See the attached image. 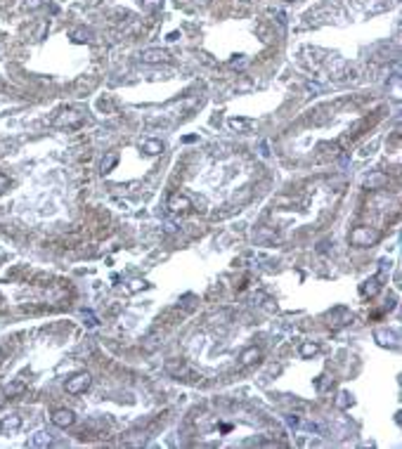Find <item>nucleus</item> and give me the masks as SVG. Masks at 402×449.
Here are the masks:
<instances>
[{
	"label": "nucleus",
	"mask_w": 402,
	"mask_h": 449,
	"mask_svg": "<svg viewBox=\"0 0 402 449\" xmlns=\"http://www.w3.org/2000/svg\"><path fill=\"white\" fill-rule=\"evenodd\" d=\"M381 239V232L374 230V227H355L350 232V244L357 246V249H364V246H374V244Z\"/></svg>",
	"instance_id": "obj_1"
},
{
	"label": "nucleus",
	"mask_w": 402,
	"mask_h": 449,
	"mask_svg": "<svg viewBox=\"0 0 402 449\" xmlns=\"http://www.w3.org/2000/svg\"><path fill=\"white\" fill-rule=\"evenodd\" d=\"M166 371L170 376H175V378H184V381H201V376H196L192 369L184 364V362H180V359H170V362H166Z\"/></svg>",
	"instance_id": "obj_2"
},
{
	"label": "nucleus",
	"mask_w": 402,
	"mask_h": 449,
	"mask_svg": "<svg viewBox=\"0 0 402 449\" xmlns=\"http://www.w3.org/2000/svg\"><path fill=\"white\" fill-rule=\"evenodd\" d=\"M90 374L88 371H81V374H74L71 378L67 381V392H71V395H81V392H85L88 388H90Z\"/></svg>",
	"instance_id": "obj_3"
},
{
	"label": "nucleus",
	"mask_w": 402,
	"mask_h": 449,
	"mask_svg": "<svg viewBox=\"0 0 402 449\" xmlns=\"http://www.w3.org/2000/svg\"><path fill=\"white\" fill-rule=\"evenodd\" d=\"M140 59L144 64H166V62H170V55L161 48H147V50H142Z\"/></svg>",
	"instance_id": "obj_4"
},
{
	"label": "nucleus",
	"mask_w": 402,
	"mask_h": 449,
	"mask_svg": "<svg viewBox=\"0 0 402 449\" xmlns=\"http://www.w3.org/2000/svg\"><path fill=\"white\" fill-rule=\"evenodd\" d=\"M81 121H83V116L78 111H74V109H69V111H62L55 118V125H59V128H76V125H81Z\"/></svg>",
	"instance_id": "obj_5"
},
{
	"label": "nucleus",
	"mask_w": 402,
	"mask_h": 449,
	"mask_svg": "<svg viewBox=\"0 0 402 449\" xmlns=\"http://www.w3.org/2000/svg\"><path fill=\"white\" fill-rule=\"evenodd\" d=\"M52 423L57 425V428H71L76 423V414L71 409H57L55 414H52Z\"/></svg>",
	"instance_id": "obj_6"
},
{
	"label": "nucleus",
	"mask_w": 402,
	"mask_h": 449,
	"mask_svg": "<svg viewBox=\"0 0 402 449\" xmlns=\"http://www.w3.org/2000/svg\"><path fill=\"white\" fill-rule=\"evenodd\" d=\"M374 341L383 348H397V336L393 331H385V329H376L374 331Z\"/></svg>",
	"instance_id": "obj_7"
},
{
	"label": "nucleus",
	"mask_w": 402,
	"mask_h": 449,
	"mask_svg": "<svg viewBox=\"0 0 402 449\" xmlns=\"http://www.w3.org/2000/svg\"><path fill=\"white\" fill-rule=\"evenodd\" d=\"M168 208H170V210H175V213H184V210H189V208H192V201L187 199L184 194H173V196L168 199Z\"/></svg>",
	"instance_id": "obj_8"
},
{
	"label": "nucleus",
	"mask_w": 402,
	"mask_h": 449,
	"mask_svg": "<svg viewBox=\"0 0 402 449\" xmlns=\"http://www.w3.org/2000/svg\"><path fill=\"white\" fill-rule=\"evenodd\" d=\"M385 184H388V175L385 173H371L367 180H364V187H367V189H383Z\"/></svg>",
	"instance_id": "obj_9"
},
{
	"label": "nucleus",
	"mask_w": 402,
	"mask_h": 449,
	"mask_svg": "<svg viewBox=\"0 0 402 449\" xmlns=\"http://www.w3.org/2000/svg\"><path fill=\"white\" fill-rule=\"evenodd\" d=\"M258 359H260V350L258 348H246L242 352L239 362H242L244 366H249V364H253V362H258Z\"/></svg>",
	"instance_id": "obj_10"
},
{
	"label": "nucleus",
	"mask_w": 402,
	"mask_h": 449,
	"mask_svg": "<svg viewBox=\"0 0 402 449\" xmlns=\"http://www.w3.org/2000/svg\"><path fill=\"white\" fill-rule=\"evenodd\" d=\"M50 442H52V437L45 430H38L34 437H31V444H34V447H48Z\"/></svg>",
	"instance_id": "obj_11"
},
{
	"label": "nucleus",
	"mask_w": 402,
	"mask_h": 449,
	"mask_svg": "<svg viewBox=\"0 0 402 449\" xmlns=\"http://www.w3.org/2000/svg\"><path fill=\"white\" fill-rule=\"evenodd\" d=\"M142 149L147 151V154H151V156H156V154H161V142H156V140H144L142 142Z\"/></svg>",
	"instance_id": "obj_12"
},
{
	"label": "nucleus",
	"mask_w": 402,
	"mask_h": 449,
	"mask_svg": "<svg viewBox=\"0 0 402 449\" xmlns=\"http://www.w3.org/2000/svg\"><path fill=\"white\" fill-rule=\"evenodd\" d=\"M378 289H381V284H378V279L374 277V279L364 282V286H362V293H364V296H376Z\"/></svg>",
	"instance_id": "obj_13"
},
{
	"label": "nucleus",
	"mask_w": 402,
	"mask_h": 449,
	"mask_svg": "<svg viewBox=\"0 0 402 449\" xmlns=\"http://www.w3.org/2000/svg\"><path fill=\"white\" fill-rule=\"evenodd\" d=\"M319 348H317V343H303L301 345V355L303 357H312V355H317Z\"/></svg>",
	"instance_id": "obj_14"
},
{
	"label": "nucleus",
	"mask_w": 402,
	"mask_h": 449,
	"mask_svg": "<svg viewBox=\"0 0 402 449\" xmlns=\"http://www.w3.org/2000/svg\"><path fill=\"white\" fill-rule=\"evenodd\" d=\"M19 416H12V418H5L3 421V430H15V428H19Z\"/></svg>",
	"instance_id": "obj_15"
},
{
	"label": "nucleus",
	"mask_w": 402,
	"mask_h": 449,
	"mask_svg": "<svg viewBox=\"0 0 402 449\" xmlns=\"http://www.w3.org/2000/svg\"><path fill=\"white\" fill-rule=\"evenodd\" d=\"M336 404H338L341 409H348V407L352 404V397L348 395V392H341V395H338V402H336Z\"/></svg>",
	"instance_id": "obj_16"
},
{
	"label": "nucleus",
	"mask_w": 402,
	"mask_h": 449,
	"mask_svg": "<svg viewBox=\"0 0 402 449\" xmlns=\"http://www.w3.org/2000/svg\"><path fill=\"white\" fill-rule=\"evenodd\" d=\"M116 161H118V156H116V154H109V156H107V161L102 163V170H104V173H107V170H111Z\"/></svg>",
	"instance_id": "obj_17"
},
{
	"label": "nucleus",
	"mask_w": 402,
	"mask_h": 449,
	"mask_svg": "<svg viewBox=\"0 0 402 449\" xmlns=\"http://www.w3.org/2000/svg\"><path fill=\"white\" fill-rule=\"evenodd\" d=\"M142 5H144L147 10H156V8L161 5V0H142Z\"/></svg>",
	"instance_id": "obj_18"
},
{
	"label": "nucleus",
	"mask_w": 402,
	"mask_h": 449,
	"mask_svg": "<svg viewBox=\"0 0 402 449\" xmlns=\"http://www.w3.org/2000/svg\"><path fill=\"white\" fill-rule=\"evenodd\" d=\"M22 390H24V385H22V383H15V385L8 388V395H15V392H22Z\"/></svg>",
	"instance_id": "obj_19"
},
{
	"label": "nucleus",
	"mask_w": 402,
	"mask_h": 449,
	"mask_svg": "<svg viewBox=\"0 0 402 449\" xmlns=\"http://www.w3.org/2000/svg\"><path fill=\"white\" fill-rule=\"evenodd\" d=\"M5 187H8V177H5V175H0V191L5 189Z\"/></svg>",
	"instance_id": "obj_20"
},
{
	"label": "nucleus",
	"mask_w": 402,
	"mask_h": 449,
	"mask_svg": "<svg viewBox=\"0 0 402 449\" xmlns=\"http://www.w3.org/2000/svg\"><path fill=\"white\" fill-rule=\"evenodd\" d=\"M0 402H3V392H0Z\"/></svg>",
	"instance_id": "obj_21"
}]
</instances>
